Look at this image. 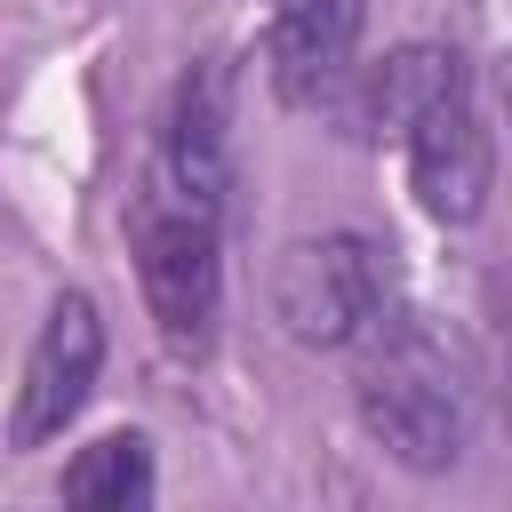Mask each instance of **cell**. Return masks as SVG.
<instances>
[{"label":"cell","instance_id":"2","mask_svg":"<svg viewBox=\"0 0 512 512\" xmlns=\"http://www.w3.org/2000/svg\"><path fill=\"white\" fill-rule=\"evenodd\" d=\"M136 280L176 352H200L216 336L224 264H216V208H192L184 192H144L136 208Z\"/></svg>","mask_w":512,"mask_h":512},{"label":"cell","instance_id":"7","mask_svg":"<svg viewBox=\"0 0 512 512\" xmlns=\"http://www.w3.org/2000/svg\"><path fill=\"white\" fill-rule=\"evenodd\" d=\"M224 136H232V80L224 64H200L184 72L176 104H168V160H160V184L184 192L192 208H224Z\"/></svg>","mask_w":512,"mask_h":512},{"label":"cell","instance_id":"4","mask_svg":"<svg viewBox=\"0 0 512 512\" xmlns=\"http://www.w3.org/2000/svg\"><path fill=\"white\" fill-rule=\"evenodd\" d=\"M96 368H104V320L88 296H56L32 352H24V384H16V416H8V440L16 448H48L96 392Z\"/></svg>","mask_w":512,"mask_h":512},{"label":"cell","instance_id":"6","mask_svg":"<svg viewBox=\"0 0 512 512\" xmlns=\"http://www.w3.org/2000/svg\"><path fill=\"white\" fill-rule=\"evenodd\" d=\"M360 16L368 0H288L272 16V88L288 104H320L336 96V80L352 72V48H360Z\"/></svg>","mask_w":512,"mask_h":512},{"label":"cell","instance_id":"10","mask_svg":"<svg viewBox=\"0 0 512 512\" xmlns=\"http://www.w3.org/2000/svg\"><path fill=\"white\" fill-rule=\"evenodd\" d=\"M504 96H512V64H504Z\"/></svg>","mask_w":512,"mask_h":512},{"label":"cell","instance_id":"5","mask_svg":"<svg viewBox=\"0 0 512 512\" xmlns=\"http://www.w3.org/2000/svg\"><path fill=\"white\" fill-rule=\"evenodd\" d=\"M408 176H416L424 216H440V224H472V216L488 208L496 144H488V120L472 112L464 88H456L448 104H432V112L408 128Z\"/></svg>","mask_w":512,"mask_h":512},{"label":"cell","instance_id":"11","mask_svg":"<svg viewBox=\"0 0 512 512\" xmlns=\"http://www.w3.org/2000/svg\"><path fill=\"white\" fill-rule=\"evenodd\" d=\"M504 408H512V384H504Z\"/></svg>","mask_w":512,"mask_h":512},{"label":"cell","instance_id":"1","mask_svg":"<svg viewBox=\"0 0 512 512\" xmlns=\"http://www.w3.org/2000/svg\"><path fill=\"white\" fill-rule=\"evenodd\" d=\"M360 424L384 440V456H400L408 472H448L464 456V432H472V408H464V384L448 368V352L424 336V328H392L376 344V360L360 368Z\"/></svg>","mask_w":512,"mask_h":512},{"label":"cell","instance_id":"8","mask_svg":"<svg viewBox=\"0 0 512 512\" xmlns=\"http://www.w3.org/2000/svg\"><path fill=\"white\" fill-rule=\"evenodd\" d=\"M464 88V56L456 48H440V40H408V48H392L360 88H352V104H344V120H352V136H408L432 104H448Z\"/></svg>","mask_w":512,"mask_h":512},{"label":"cell","instance_id":"9","mask_svg":"<svg viewBox=\"0 0 512 512\" xmlns=\"http://www.w3.org/2000/svg\"><path fill=\"white\" fill-rule=\"evenodd\" d=\"M144 496H152V440L144 432H104V440H88L64 464V504H112V512H128Z\"/></svg>","mask_w":512,"mask_h":512},{"label":"cell","instance_id":"3","mask_svg":"<svg viewBox=\"0 0 512 512\" xmlns=\"http://www.w3.org/2000/svg\"><path fill=\"white\" fill-rule=\"evenodd\" d=\"M272 320L296 344H352V336H368L384 320V280H376L368 240H352V232L288 240L280 264H272Z\"/></svg>","mask_w":512,"mask_h":512}]
</instances>
